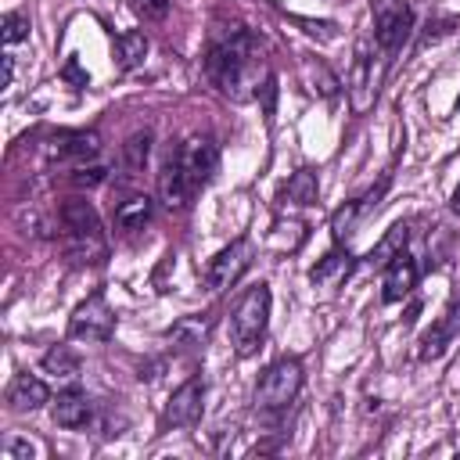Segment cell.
Returning a JSON list of instances; mask_svg holds the SVG:
<instances>
[{
  "label": "cell",
  "instance_id": "obj_1",
  "mask_svg": "<svg viewBox=\"0 0 460 460\" xmlns=\"http://www.w3.org/2000/svg\"><path fill=\"white\" fill-rule=\"evenodd\" d=\"M205 75L234 104H244V101L259 97V90L273 86V72L262 58V47H259L255 32H248L244 25L212 40V47L205 54Z\"/></svg>",
  "mask_w": 460,
  "mask_h": 460
},
{
  "label": "cell",
  "instance_id": "obj_2",
  "mask_svg": "<svg viewBox=\"0 0 460 460\" xmlns=\"http://www.w3.org/2000/svg\"><path fill=\"white\" fill-rule=\"evenodd\" d=\"M219 165V147L212 137H187L180 140L176 147H169L165 162H162V172H158V198L165 208L180 212L194 201V194L212 180Z\"/></svg>",
  "mask_w": 460,
  "mask_h": 460
},
{
  "label": "cell",
  "instance_id": "obj_3",
  "mask_svg": "<svg viewBox=\"0 0 460 460\" xmlns=\"http://www.w3.org/2000/svg\"><path fill=\"white\" fill-rule=\"evenodd\" d=\"M61 230H65V252L79 266H101L108 259V237L101 230L97 208L86 198H65L58 208Z\"/></svg>",
  "mask_w": 460,
  "mask_h": 460
},
{
  "label": "cell",
  "instance_id": "obj_4",
  "mask_svg": "<svg viewBox=\"0 0 460 460\" xmlns=\"http://www.w3.org/2000/svg\"><path fill=\"white\" fill-rule=\"evenodd\" d=\"M270 288L266 284H255L248 288L234 313H230V345L237 356H252L259 349V341L266 338V323H270Z\"/></svg>",
  "mask_w": 460,
  "mask_h": 460
},
{
  "label": "cell",
  "instance_id": "obj_5",
  "mask_svg": "<svg viewBox=\"0 0 460 460\" xmlns=\"http://www.w3.org/2000/svg\"><path fill=\"white\" fill-rule=\"evenodd\" d=\"M302 381H305V374H302V363H298L295 356L273 359V363L262 370L259 385H255V406L266 410V413L288 410V406L295 402V395L302 392Z\"/></svg>",
  "mask_w": 460,
  "mask_h": 460
},
{
  "label": "cell",
  "instance_id": "obj_6",
  "mask_svg": "<svg viewBox=\"0 0 460 460\" xmlns=\"http://www.w3.org/2000/svg\"><path fill=\"white\" fill-rule=\"evenodd\" d=\"M115 334V309L108 305L104 291H93L90 298H83L72 316H68V338L72 341H86V345H104Z\"/></svg>",
  "mask_w": 460,
  "mask_h": 460
},
{
  "label": "cell",
  "instance_id": "obj_7",
  "mask_svg": "<svg viewBox=\"0 0 460 460\" xmlns=\"http://www.w3.org/2000/svg\"><path fill=\"white\" fill-rule=\"evenodd\" d=\"M374 14V43L385 54H399L413 32V7L406 0H370Z\"/></svg>",
  "mask_w": 460,
  "mask_h": 460
},
{
  "label": "cell",
  "instance_id": "obj_8",
  "mask_svg": "<svg viewBox=\"0 0 460 460\" xmlns=\"http://www.w3.org/2000/svg\"><path fill=\"white\" fill-rule=\"evenodd\" d=\"M252 255H255V244H252L248 237H237V241H230L226 248H219V252L208 259V266H205V284H208V291H226L230 284H237L241 273L252 266Z\"/></svg>",
  "mask_w": 460,
  "mask_h": 460
},
{
  "label": "cell",
  "instance_id": "obj_9",
  "mask_svg": "<svg viewBox=\"0 0 460 460\" xmlns=\"http://www.w3.org/2000/svg\"><path fill=\"white\" fill-rule=\"evenodd\" d=\"M345 93H349V104L356 115L370 111L374 101H377V75H374V58H370V43L359 40L356 50H352V68L345 75Z\"/></svg>",
  "mask_w": 460,
  "mask_h": 460
},
{
  "label": "cell",
  "instance_id": "obj_10",
  "mask_svg": "<svg viewBox=\"0 0 460 460\" xmlns=\"http://www.w3.org/2000/svg\"><path fill=\"white\" fill-rule=\"evenodd\" d=\"M201 410H205V377L201 374H190L165 402L162 410V431L169 428H190L201 420Z\"/></svg>",
  "mask_w": 460,
  "mask_h": 460
},
{
  "label": "cell",
  "instance_id": "obj_11",
  "mask_svg": "<svg viewBox=\"0 0 460 460\" xmlns=\"http://www.w3.org/2000/svg\"><path fill=\"white\" fill-rule=\"evenodd\" d=\"M388 183H392V172H385L381 180H377V187H370V190H363L359 198H352V201H345L334 216H331V234H334V241L341 244V241H349L352 234H356V226L377 208V201H381V194L388 190Z\"/></svg>",
  "mask_w": 460,
  "mask_h": 460
},
{
  "label": "cell",
  "instance_id": "obj_12",
  "mask_svg": "<svg viewBox=\"0 0 460 460\" xmlns=\"http://www.w3.org/2000/svg\"><path fill=\"white\" fill-rule=\"evenodd\" d=\"M456 338H460V284H456V291H453L446 313L420 334V349H417V356H420L424 363H431V359L446 356L449 345H453Z\"/></svg>",
  "mask_w": 460,
  "mask_h": 460
},
{
  "label": "cell",
  "instance_id": "obj_13",
  "mask_svg": "<svg viewBox=\"0 0 460 460\" xmlns=\"http://www.w3.org/2000/svg\"><path fill=\"white\" fill-rule=\"evenodd\" d=\"M417 280H420V266H417V259L406 255V252H399L395 259L385 262V273H381V302H385V305L402 302V298L417 288Z\"/></svg>",
  "mask_w": 460,
  "mask_h": 460
},
{
  "label": "cell",
  "instance_id": "obj_14",
  "mask_svg": "<svg viewBox=\"0 0 460 460\" xmlns=\"http://www.w3.org/2000/svg\"><path fill=\"white\" fill-rule=\"evenodd\" d=\"M50 155L58 162H93L101 155V137L93 129H61L50 137Z\"/></svg>",
  "mask_w": 460,
  "mask_h": 460
},
{
  "label": "cell",
  "instance_id": "obj_15",
  "mask_svg": "<svg viewBox=\"0 0 460 460\" xmlns=\"http://www.w3.org/2000/svg\"><path fill=\"white\" fill-rule=\"evenodd\" d=\"M50 413H54V424L58 428L79 431V428H86L93 420V402H90V395L83 388H65V392H58Z\"/></svg>",
  "mask_w": 460,
  "mask_h": 460
},
{
  "label": "cell",
  "instance_id": "obj_16",
  "mask_svg": "<svg viewBox=\"0 0 460 460\" xmlns=\"http://www.w3.org/2000/svg\"><path fill=\"white\" fill-rule=\"evenodd\" d=\"M43 402H50V392H47V385L36 374H18L7 385V410L11 413H32Z\"/></svg>",
  "mask_w": 460,
  "mask_h": 460
},
{
  "label": "cell",
  "instance_id": "obj_17",
  "mask_svg": "<svg viewBox=\"0 0 460 460\" xmlns=\"http://www.w3.org/2000/svg\"><path fill=\"white\" fill-rule=\"evenodd\" d=\"M316 198H320V183H316L313 169H295L288 176V183L280 187V201L295 205V208H309V205H316Z\"/></svg>",
  "mask_w": 460,
  "mask_h": 460
},
{
  "label": "cell",
  "instance_id": "obj_18",
  "mask_svg": "<svg viewBox=\"0 0 460 460\" xmlns=\"http://www.w3.org/2000/svg\"><path fill=\"white\" fill-rule=\"evenodd\" d=\"M352 255H349V248L341 252V248H334V252H327L313 270H309V280L313 284H320V288H334V284H341L349 273H352Z\"/></svg>",
  "mask_w": 460,
  "mask_h": 460
},
{
  "label": "cell",
  "instance_id": "obj_19",
  "mask_svg": "<svg viewBox=\"0 0 460 460\" xmlns=\"http://www.w3.org/2000/svg\"><path fill=\"white\" fill-rule=\"evenodd\" d=\"M111 47H115V58H119V68H122V72L140 68L144 58H147V50H151V43H147V36H144L140 29H126V32H119V36L111 40Z\"/></svg>",
  "mask_w": 460,
  "mask_h": 460
},
{
  "label": "cell",
  "instance_id": "obj_20",
  "mask_svg": "<svg viewBox=\"0 0 460 460\" xmlns=\"http://www.w3.org/2000/svg\"><path fill=\"white\" fill-rule=\"evenodd\" d=\"M151 216H155V201L147 194H133L115 208V226L122 234H137V230H144L151 223Z\"/></svg>",
  "mask_w": 460,
  "mask_h": 460
},
{
  "label": "cell",
  "instance_id": "obj_21",
  "mask_svg": "<svg viewBox=\"0 0 460 460\" xmlns=\"http://www.w3.org/2000/svg\"><path fill=\"white\" fill-rule=\"evenodd\" d=\"M406 241H410V223H392L388 234L367 252V262L370 266H385L388 259H395L399 252H406Z\"/></svg>",
  "mask_w": 460,
  "mask_h": 460
},
{
  "label": "cell",
  "instance_id": "obj_22",
  "mask_svg": "<svg viewBox=\"0 0 460 460\" xmlns=\"http://www.w3.org/2000/svg\"><path fill=\"white\" fill-rule=\"evenodd\" d=\"M40 367H43V374H54V377L72 381V377L79 374V356H75L68 345H54V349H47V352H43Z\"/></svg>",
  "mask_w": 460,
  "mask_h": 460
},
{
  "label": "cell",
  "instance_id": "obj_23",
  "mask_svg": "<svg viewBox=\"0 0 460 460\" xmlns=\"http://www.w3.org/2000/svg\"><path fill=\"white\" fill-rule=\"evenodd\" d=\"M302 75H305V83H309V90L313 93H320V97H338V75L323 65V61H302Z\"/></svg>",
  "mask_w": 460,
  "mask_h": 460
},
{
  "label": "cell",
  "instance_id": "obj_24",
  "mask_svg": "<svg viewBox=\"0 0 460 460\" xmlns=\"http://www.w3.org/2000/svg\"><path fill=\"white\" fill-rule=\"evenodd\" d=\"M147 151H151V129H140V133H133V137H126V144H122V162H126V169H144L147 165Z\"/></svg>",
  "mask_w": 460,
  "mask_h": 460
},
{
  "label": "cell",
  "instance_id": "obj_25",
  "mask_svg": "<svg viewBox=\"0 0 460 460\" xmlns=\"http://www.w3.org/2000/svg\"><path fill=\"white\" fill-rule=\"evenodd\" d=\"M0 36H4L7 47L29 40V14H25V11H7V14H4V29H0Z\"/></svg>",
  "mask_w": 460,
  "mask_h": 460
},
{
  "label": "cell",
  "instance_id": "obj_26",
  "mask_svg": "<svg viewBox=\"0 0 460 460\" xmlns=\"http://www.w3.org/2000/svg\"><path fill=\"white\" fill-rule=\"evenodd\" d=\"M104 180H108V169H104V165H86V162H79V165L68 172V183H72V187H79V190L101 187Z\"/></svg>",
  "mask_w": 460,
  "mask_h": 460
},
{
  "label": "cell",
  "instance_id": "obj_27",
  "mask_svg": "<svg viewBox=\"0 0 460 460\" xmlns=\"http://www.w3.org/2000/svg\"><path fill=\"white\" fill-rule=\"evenodd\" d=\"M129 7L144 18V22H162L169 14V0H129Z\"/></svg>",
  "mask_w": 460,
  "mask_h": 460
},
{
  "label": "cell",
  "instance_id": "obj_28",
  "mask_svg": "<svg viewBox=\"0 0 460 460\" xmlns=\"http://www.w3.org/2000/svg\"><path fill=\"white\" fill-rule=\"evenodd\" d=\"M295 25H302L305 36H316V40H334L338 36V25L334 22H313V18H295Z\"/></svg>",
  "mask_w": 460,
  "mask_h": 460
},
{
  "label": "cell",
  "instance_id": "obj_29",
  "mask_svg": "<svg viewBox=\"0 0 460 460\" xmlns=\"http://www.w3.org/2000/svg\"><path fill=\"white\" fill-rule=\"evenodd\" d=\"M61 79H68L75 90H83V86H90V75L79 68V58H68L65 65H61Z\"/></svg>",
  "mask_w": 460,
  "mask_h": 460
},
{
  "label": "cell",
  "instance_id": "obj_30",
  "mask_svg": "<svg viewBox=\"0 0 460 460\" xmlns=\"http://www.w3.org/2000/svg\"><path fill=\"white\" fill-rule=\"evenodd\" d=\"M36 456V449H32V442H25V438H11L7 446H4V460H32Z\"/></svg>",
  "mask_w": 460,
  "mask_h": 460
},
{
  "label": "cell",
  "instance_id": "obj_31",
  "mask_svg": "<svg viewBox=\"0 0 460 460\" xmlns=\"http://www.w3.org/2000/svg\"><path fill=\"white\" fill-rule=\"evenodd\" d=\"M11 79H14V58L4 54V86H11Z\"/></svg>",
  "mask_w": 460,
  "mask_h": 460
},
{
  "label": "cell",
  "instance_id": "obj_32",
  "mask_svg": "<svg viewBox=\"0 0 460 460\" xmlns=\"http://www.w3.org/2000/svg\"><path fill=\"white\" fill-rule=\"evenodd\" d=\"M449 212L460 216V183H456V190H453V198H449Z\"/></svg>",
  "mask_w": 460,
  "mask_h": 460
},
{
  "label": "cell",
  "instance_id": "obj_33",
  "mask_svg": "<svg viewBox=\"0 0 460 460\" xmlns=\"http://www.w3.org/2000/svg\"><path fill=\"white\" fill-rule=\"evenodd\" d=\"M453 108H456V111H460V97H456V104H453Z\"/></svg>",
  "mask_w": 460,
  "mask_h": 460
}]
</instances>
